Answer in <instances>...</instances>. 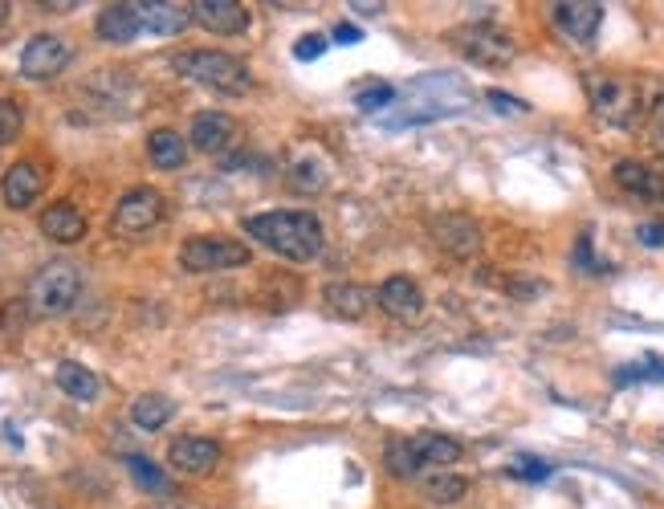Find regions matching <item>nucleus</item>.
<instances>
[{
  "mask_svg": "<svg viewBox=\"0 0 664 509\" xmlns=\"http://www.w3.org/2000/svg\"><path fill=\"white\" fill-rule=\"evenodd\" d=\"M241 229L262 249L278 253L286 262H314L323 253V220L314 213H298V208L257 213V217H245Z\"/></svg>",
  "mask_w": 664,
  "mask_h": 509,
  "instance_id": "nucleus-1",
  "label": "nucleus"
},
{
  "mask_svg": "<svg viewBox=\"0 0 664 509\" xmlns=\"http://www.w3.org/2000/svg\"><path fill=\"white\" fill-rule=\"evenodd\" d=\"M588 102L595 110V119L607 126H636L644 114L652 110L649 102V90L640 77H628V74H588Z\"/></svg>",
  "mask_w": 664,
  "mask_h": 509,
  "instance_id": "nucleus-2",
  "label": "nucleus"
},
{
  "mask_svg": "<svg viewBox=\"0 0 664 509\" xmlns=\"http://www.w3.org/2000/svg\"><path fill=\"white\" fill-rule=\"evenodd\" d=\"M464 448L445 433H416L400 436V440H387L384 464L396 481H416L428 469H448V464L461 461Z\"/></svg>",
  "mask_w": 664,
  "mask_h": 509,
  "instance_id": "nucleus-3",
  "label": "nucleus"
},
{
  "mask_svg": "<svg viewBox=\"0 0 664 509\" xmlns=\"http://www.w3.org/2000/svg\"><path fill=\"white\" fill-rule=\"evenodd\" d=\"M171 70L217 94H245L253 86L249 65L241 58L225 53V49H184V53L171 58Z\"/></svg>",
  "mask_w": 664,
  "mask_h": 509,
  "instance_id": "nucleus-4",
  "label": "nucleus"
},
{
  "mask_svg": "<svg viewBox=\"0 0 664 509\" xmlns=\"http://www.w3.org/2000/svg\"><path fill=\"white\" fill-rule=\"evenodd\" d=\"M77 298H82V274H77V265L49 262L29 278L25 306H29L33 318H62V314H70V310L77 306Z\"/></svg>",
  "mask_w": 664,
  "mask_h": 509,
  "instance_id": "nucleus-5",
  "label": "nucleus"
},
{
  "mask_svg": "<svg viewBox=\"0 0 664 509\" xmlns=\"http://www.w3.org/2000/svg\"><path fill=\"white\" fill-rule=\"evenodd\" d=\"M452 49L461 53L464 62L481 65V70H506L518 58V46L510 41V33L490 25V21H469L461 29L448 33Z\"/></svg>",
  "mask_w": 664,
  "mask_h": 509,
  "instance_id": "nucleus-6",
  "label": "nucleus"
},
{
  "mask_svg": "<svg viewBox=\"0 0 664 509\" xmlns=\"http://www.w3.org/2000/svg\"><path fill=\"white\" fill-rule=\"evenodd\" d=\"M180 265L188 274H225L249 265V245L232 237H188L180 245Z\"/></svg>",
  "mask_w": 664,
  "mask_h": 509,
  "instance_id": "nucleus-7",
  "label": "nucleus"
},
{
  "mask_svg": "<svg viewBox=\"0 0 664 509\" xmlns=\"http://www.w3.org/2000/svg\"><path fill=\"white\" fill-rule=\"evenodd\" d=\"M164 220V192H155V187H131L119 196L114 204V213H110V232L114 237H131V241H140L147 232L155 229Z\"/></svg>",
  "mask_w": 664,
  "mask_h": 509,
  "instance_id": "nucleus-8",
  "label": "nucleus"
},
{
  "mask_svg": "<svg viewBox=\"0 0 664 509\" xmlns=\"http://www.w3.org/2000/svg\"><path fill=\"white\" fill-rule=\"evenodd\" d=\"M70 58H74V49H70V41L65 37H58V33H37V37H29L25 41V49H21V77H29V82H49V77H58L70 65Z\"/></svg>",
  "mask_w": 664,
  "mask_h": 509,
  "instance_id": "nucleus-9",
  "label": "nucleus"
},
{
  "mask_svg": "<svg viewBox=\"0 0 664 509\" xmlns=\"http://www.w3.org/2000/svg\"><path fill=\"white\" fill-rule=\"evenodd\" d=\"M433 237L436 245L445 249L448 257H461V262H469V257H478L481 253V225L473 217H464V213H445V217L433 220Z\"/></svg>",
  "mask_w": 664,
  "mask_h": 509,
  "instance_id": "nucleus-10",
  "label": "nucleus"
},
{
  "mask_svg": "<svg viewBox=\"0 0 664 509\" xmlns=\"http://www.w3.org/2000/svg\"><path fill=\"white\" fill-rule=\"evenodd\" d=\"M551 16L575 46H591L603 25V4L600 0H558L551 4Z\"/></svg>",
  "mask_w": 664,
  "mask_h": 509,
  "instance_id": "nucleus-11",
  "label": "nucleus"
},
{
  "mask_svg": "<svg viewBox=\"0 0 664 509\" xmlns=\"http://www.w3.org/2000/svg\"><path fill=\"white\" fill-rule=\"evenodd\" d=\"M375 306L384 310L387 318H396V323H416L420 314H424V290H420L412 278H387L379 290H375Z\"/></svg>",
  "mask_w": 664,
  "mask_h": 509,
  "instance_id": "nucleus-12",
  "label": "nucleus"
},
{
  "mask_svg": "<svg viewBox=\"0 0 664 509\" xmlns=\"http://www.w3.org/2000/svg\"><path fill=\"white\" fill-rule=\"evenodd\" d=\"M168 464L184 477H204L220 464V445L208 436H180L168 448Z\"/></svg>",
  "mask_w": 664,
  "mask_h": 509,
  "instance_id": "nucleus-13",
  "label": "nucleus"
},
{
  "mask_svg": "<svg viewBox=\"0 0 664 509\" xmlns=\"http://www.w3.org/2000/svg\"><path fill=\"white\" fill-rule=\"evenodd\" d=\"M192 21L217 37H241L249 29V9L241 0H196Z\"/></svg>",
  "mask_w": 664,
  "mask_h": 509,
  "instance_id": "nucleus-14",
  "label": "nucleus"
},
{
  "mask_svg": "<svg viewBox=\"0 0 664 509\" xmlns=\"http://www.w3.org/2000/svg\"><path fill=\"white\" fill-rule=\"evenodd\" d=\"M188 143L204 155H220L229 152L232 143H237V123H232V114L225 110H204L192 119V131H188Z\"/></svg>",
  "mask_w": 664,
  "mask_h": 509,
  "instance_id": "nucleus-15",
  "label": "nucleus"
},
{
  "mask_svg": "<svg viewBox=\"0 0 664 509\" xmlns=\"http://www.w3.org/2000/svg\"><path fill=\"white\" fill-rule=\"evenodd\" d=\"M140 25L155 37H176L192 25V4H176V0H140L135 4Z\"/></svg>",
  "mask_w": 664,
  "mask_h": 509,
  "instance_id": "nucleus-16",
  "label": "nucleus"
},
{
  "mask_svg": "<svg viewBox=\"0 0 664 509\" xmlns=\"http://www.w3.org/2000/svg\"><path fill=\"white\" fill-rule=\"evenodd\" d=\"M41 187H46V175H41V168H37V163H29V159L13 163V168L4 171V180H0L4 204H9V208H16V213H21V208H29V204H37Z\"/></svg>",
  "mask_w": 664,
  "mask_h": 509,
  "instance_id": "nucleus-17",
  "label": "nucleus"
},
{
  "mask_svg": "<svg viewBox=\"0 0 664 509\" xmlns=\"http://www.w3.org/2000/svg\"><path fill=\"white\" fill-rule=\"evenodd\" d=\"M323 302L335 318H347V323H359L371 306H375V290L359 286V281H330L323 290Z\"/></svg>",
  "mask_w": 664,
  "mask_h": 509,
  "instance_id": "nucleus-18",
  "label": "nucleus"
},
{
  "mask_svg": "<svg viewBox=\"0 0 664 509\" xmlns=\"http://www.w3.org/2000/svg\"><path fill=\"white\" fill-rule=\"evenodd\" d=\"M616 184L628 192V196H640V201H664V175L640 159H619L616 163Z\"/></svg>",
  "mask_w": 664,
  "mask_h": 509,
  "instance_id": "nucleus-19",
  "label": "nucleus"
},
{
  "mask_svg": "<svg viewBox=\"0 0 664 509\" xmlns=\"http://www.w3.org/2000/svg\"><path fill=\"white\" fill-rule=\"evenodd\" d=\"M37 229H41V237H49V241H58V245H77L82 237H86V217L77 213L74 204H49L46 213H41V220H37Z\"/></svg>",
  "mask_w": 664,
  "mask_h": 509,
  "instance_id": "nucleus-20",
  "label": "nucleus"
},
{
  "mask_svg": "<svg viewBox=\"0 0 664 509\" xmlns=\"http://www.w3.org/2000/svg\"><path fill=\"white\" fill-rule=\"evenodd\" d=\"M140 13H135V4H107L98 21H94V33L107 41V46H131L135 37H140Z\"/></svg>",
  "mask_w": 664,
  "mask_h": 509,
  "instance_id": "nucleus-21",
  "label": "nucleus"
},
{
  "mask_svg": "<svg viewBox=\"0 0 664 509\" xmlns=\"http://www.w3.org/2000/svg\"><path fill=\"white\" fill-rule=\"evenodd\" d=\"M416 485L424 501H433V506H457L469 494V481L461 473H452V469H428V473L416 477Z\"/></svg>",
  "mask_w": 664,
  "mask_h": 509,
  "instance_id": "nucleus-22",
  "label": "nucleus"
},
{
  "mask_svg": "<svg viewBox=\"0 0 664 509\" xmlns=\"http://www.w3.org/2000/svg\"><path fill=\"white\" fill-rule=\"evenodd\" d=\"M53 379H58V387H62L70 400L77 403H94L98 400V391H102V384H98V375H94L90 367H82V363H74V359H65V363H58V371H53Z\"/></svg>",
  "mask_w": 664,
  "mask_h": 509,
  "instance_id": "nucleus-23",
  "label": "nucleus"
},
{
  "mask_svg": "<svg viewBox=\"0 0 664 509\" xmlns=\"http://www.w3.org/2000/svg\"><path fill=\"white\" fill-rule=\"evenodd\" d=\"M147 155H152L155 168L164 171H176L188 163V140L180 135V131H152V140H147Z\"/></svg>",
  "mask_w": 664,
  "mask_h": 509,
  "instance_id": "nucleus-24",
  "label": "nucleus"
},
{
  "mask_svg": "<svg viewBox=\"0 0 664 509\" xmlns=\"http://www.w3.org/2000/svg\"><path fill=\"white\" fill-rule=\"evenodd\" d=\"M171 416H176V403L168 396H155V391H147V396L131 403V424L143 428V433H159Z\"/></svg>",
  "mask_w": 664,
  "mask_h": 509,
  "instance_id": "nucleus-25",
  "label": "nucleus"
},
{
  "mask_svg": "<svg viewBox=\"0 0 664 509\" xmlns=\"http://www.w3.org/2000/svg\"><path fill=\"white\" fill-rule=\"evenodd\" d=\"M326 180H330V175H326V163L314 152H306L302 159L290 163V184H294L298 192H323Z\"/></svg>",
  "mask_w": 664,
  "mask_h": 509,
  "instance_id": "nucleus-26",
  "label": "nucleus"
},
{
  "mask_svg": "<svg viewBox=\"0 0 664 509\" xmlns=\"http://www.w3.org/2000/svg\"><path fill=\"white\" fill-rule=\"evenodd\" d=\"M126 469H131V477L140 481L143 489H152V494H168L171 481L159 473V464L147 461V457H126Z\"/></svg>",
  "mask_w": 664,
  "mask_h": 509,
  "instance_id": "nucleus-27",
  "label": "nucleus"
},
{
  "mask_svg": "<svg viewBox=\"0 0 664 509\" xmlns=\"http://www.w3.org/2000/svg\"><path fill=\"white\" fill-rule=\"evenodd\" d=\"M619 387L624 384H644V379H656V384H664V359H649V363H632V367H619L616 375H612Z\"/></svg>",
  "mask_w": 664,
  "mask_h": 509,
  "instance_id": "nucleus-28",
  "label": "nucleus"
},
{
  "mask_svg": "<svg viewBox=\"0 0 664 509\" xmlns=\"http://www.w3.org/2000/svg\"><path fill=\"white\" fill-rule=\"evenodd\" d=\"M355 107L363 110V114H379V110H387V107H396V90L391 86H363V90L355 94Z\"/></svg>",
  "mask_w": 664,
  "mask_h": 509,
  "instance_id": "nucleus-29",
  "label": "nucleus"
},
{
  "mask_svg": "<svg viewBox=\"0 0 664 509\" xmlns=\"http://www.w3.org/2000/svg\"><path fill=\"white\" fill-rule=\"evenodd\" d=\"M21 123H25V114L16 107L13 98H0V147L4 143H13L21 135Z\"/></svg>",
  "mask_w": 664,
  "mask_h": 509,
  "instance_id": "nucleus-30",
  "label": "nucleus"
},
{
  "mask_svg": "<svg viewBox=\"0 0 664 509\" xmlns=\"http://www.w3.org/2000/svg\"><path fill=\"white\" fill-rule=\"evenodd\" d=\"M510 477H522V481H546V477H551V464L539 461V457H518V461H510Z\"/></svg>",
  "mask_w": 664,
  "mask_h": 509,
  "instance_id": "nucleus-31",
  "label": "nucleus"
},
{
  "mask_svg": "<svg viewBox=\"0 0 664 509\" xmlns=\"http://www.w3.org/2000/svg\"><path fill=\"white\" fill-rule=\"evenodd\" d=\"M323 53H326V37H323V33H306V37H298V46H294L298 62H318Z\"/></svg>",
  "mask_w": 664,
  "mask_h": 509,
  "instance_id": "nucleus-32",
  "label": "nucleus"
},
{
  "mask_svg": "<svg viewBox=\"0 0 664 509\" xmlns=\"http://www.w3.org/2000/svg\"><path fill=\"white\" fill-rule=\"evenodd\" d=\"M485 102H490L497 114H526V110H530V102H522V98H514V94L506 90H485Z\"/></svg>",
  "mask_w": 664,
  "mask_h": 509,
  "instance_id": "nucleus-33",
  "label": "nucleus"
},
{
  "mask_svg": "<svg viewBox=\"0 0 664 509\" xmlns=\"http://www.w3.org/2000/svg\"><path fill=\"white\" fill-rule=\"evenodd\" d=\"M636 237H640V245L664 249V220H644V225L636 229Z\"/></svg>",
  "mask_w": 664,
  "mask_h": 509,
  "instance_id": "nucleus-34",
  "label": "nucleus"
},
{
  "mask_svg": "<svg viewBox=\"0 0 664 509\" xmlns=\"http://www.w3.org/2000/svg\"><path fill=\"white\" fill-rule=\"evenodd\" d=\"M575 265H579V269H588V274H600V265H595V257H591V232H583V237L575 241Z\"/></svg>",
  "mask_w": 664,
  "mask_h": 509,
  "instance_id": "nucleus-35",
  "label": "nucleus"
},
{
  "mask_svg": "<svg viewBox=\"0 0 664 509\" xmlns=\"http://www.w3.org/2000/svg\"><path fill=\"white\" fill-rule=\"evenodd\" d=\"M649 119H652V135H656V143L664 147V94L656 98V102H652Z\"/></svg>",
  "mask_w": 664,
  "mask_h": 509,
  "instance_id": "nucleus-36",
  "label": "nucleus"
},
{
  "mask_svg": "<svg viewBox=\"0 0 664 509\" xmlns=\"http://www.w3.org/2000/svg\"><path fill=\"white\" fill-rule=\"evenodd\" d=\"M335 41H339V46H359L363 33H359L355 25H339V29H335Z\"/></svg>",
  "mask_w": 664,
  "mask_h": 509,
  "instance_id": "nucleus-37",
  "label": "nucleus"
},
{
  "mask_svg": "<svg viewBox=\"0 0 664 509\" xmlns=\"http://www.w3.org/2000/svg\"><path fill=\"white\" fill-rule=\"evenodd\" d=\"M37 9H46V13H70V9H77L74 0H41Z\"/></svg>",
  "mask_w": 664,
  "mask_h": 509,
  "instance_id": "nucleus-38",
  "label": "nucleus"
},
{
  "mask_svg": "<svg viewBox=\"0 0 664 509\" xmlns=\"http://www.w3.org/2000/svg\"><path fill=\"white\" fill-rule=\"evenodd\" d=\"M351 9H355V13H363V16H375V13H384V4H363V0H355V4H351Z\"/></svg>",
  "mask_w": 664,
  "mask_h": 509,
  "instance_id": "nucleus-39",
  "label": "nucleus"
},
{
  "mask_svg": "<svg viewBox=\"0 0 664 509\" xmlns=\"http://www.w3.org/2000/svg\"><path fill=\"white\" fill-rule=\"evenodd\" d=\"M9 9H13V4H4V0H0V29H4V21H9Z\"/></svg>",
  "mask_w": 664,
  "mask_h": 509,
  "instance_id": "nucleus-40",
  "label": "nucleus"
}]
</instances>
